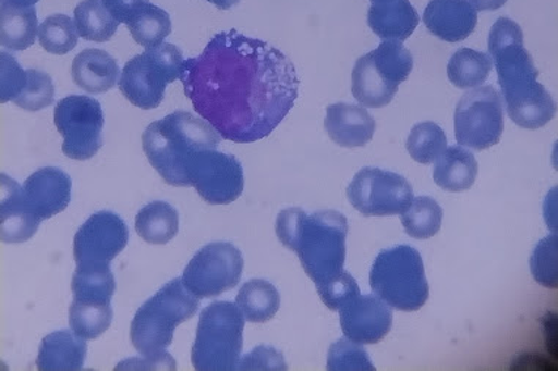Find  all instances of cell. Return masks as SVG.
I'll return each instance as SVG.
<instances>
[{
    "mask_svg": "<svg viewBox=\"0 0 558 371\" xmlns=\"http://www.w3.org/2000/svg\"><path fill=\"white\" fill-rule=\"evenodd\" d=\"M181 81L198 116L236 144L267 138L300 89L287 54L236 29L216 34L198 58L186 59Z\"/></svg>",
    "mask_w": 558,
    "mask_h": 371,
    "instance_id": "cell-1",
    "label": "cell"
},
{
    "mask_svg": "<svg viewBox=\"0 0 558 371\" xmlns=\"http://www.w3.org/2000/svg\"><path fill=\"white\" fill-rule=\"evenodd\" d=\"M488 50L511 121L530 131L541 129L551 122L556 102L538 81V71L523 45L519 24L509 18H498L489 32Z\"/></svg>",
    "mask_w": 558,
    "mask_h": 371,
    "instance_id": "cell-2",
    "label": "cell"
},
{
    "mask_svg": "<svg viewBox=\"0 0 558 371\" xmlns=\"http://www.w3.org/2000/svg\"><path fill=\"white\" fill-rule=\"evenodd\" d=\"M348 233L347 217L331 209L306 214L304 209L288 208L276 220L277 238L295 251L317 287L342 274Z\"/></svg>",
    "mask_w": 558,
    "mask_h": 371,
    "instance_id": "cell-3",
    "label": "cell"
},
{
    "mask_svg": "<svg viewBox=\"0 0 558 371\" xmlns=\"http://www.w3.org/2000/svg\"><path fill=\"white\" fill-rule=\"evenodd\" d=\"M221 136L203 118L174 112L153 122L143 134V149L153 169L170 186H191L195 158L206 149H217Z\"/></svg>",
    "mask_w": 558,
    "mask_h": 371,
    "instance_id": "cell-4",
    "label": "cell"
},
{
    "mask_svg": "<svg viewBox=\"0 0 558 371\" xmlns=\"http://www.w3.org/2000/svg\"><path fill=\"white\" fill-rule=\"evenodd\" d=\"M199 298L182 283L170 281L163 288L144 302L131 323V341L144 361L155 362L157 369L165 362L177 367L166 349L173 343L174 330L198 313Z\"/></svg>",
    "mask_w": 558,
    "mask_h": 371,
    "instance_id": "cell-5",
    "label": "cell"
},
{
    "mask_svg": "<svg viewBox=\"0 0 558 371\" xmlns=\"http://www.w3.org/2000/svg\"><path fill=\"white\" fill-rule=\"evenodd\" d=\"M369 285L377 297L400 311H417L429 298L424 260L412 246L381 250L369 272Z\"/></svg>",
    "mask_w": 558,
    "mask_h": 371,
    "instance_id": "cell-6",
    "label": "cell"
},
{
    "mask_svg": "<svg viewBox=\"0 0 558 371\" xmlns=\"http://www.w3.org/2000/svg\"><path fill=\"white\" fill-rule=\"evenodd\" d=\"M245 318L230 301H215L199 314L191 360L199 371L236 370L244 347Z\"/></svg>",
    "mask_w": 558,
    "mask_h": 371,
    "instance_id": "cell-7",
    "label": "cell"
},
{
    "mask_svg": "<svg viewBox=\"0 0 558 371\" xmlns=\"http://www.w3.org/2000/svg\"><path fill=\"white\" fill-rule=\"evenodd\" d=\"M413 70L411 51L400 41L383 40L376 50L357 59L352 71V92L364 108H386Z\"/></svg>",
    "mask_w": 558,
    "mask_h": 371,
    "instance_id": "cell-8",
    "label": "cell"
},
{
    "mask_svg": "<svg viewBox=\"0 0 558 371\" xmlns=\"http://www.w3.org/2000/svg\"><path fill=\"white\" fill-rule=\"evenodd\" d=\"M183 63L185 59L177 46L161 42L126 63L119 78V89L136 108H159L166 87L181 79Z\"/></svg>",
    "mask_w": 558,
    "mask_h": 371,
    "instance_id": "cell-9",
    "label": "cell"
},
{
    "mask_svg": "<svg viewBox=\"0 0 558 371\" xmlns=\"http://www.w3.org/2000/svg\"><path fill=\"white\" fill-rule=\"evenodd\" d=\"M505 102L496 88L476 87L460 98L454 112V135L460 147L484 151L500 143Z\"/></svg>",
    "mask_w": 558,
    "mask_h": 371,
    "instance_id": "cell-10",
    "label": "cell"
},
{
    "mask_svg": "<svg viewBox=\"0 0 558 371\" xmlns=\"http://www.w3.org/2000/svg\"><path fill=\"white\" fill-rule=\"evenodd\" d=\"M54 125L63 136L62 151L71 160L87 161L104 147L105 113L95 98H62L54 106Z\"/></svg>",
    "mask_w": 558,
    "mask_h": 371,
    "instance_id": "cell-11",
    "label": "cell"
},
{
    "mask_svg": "<svg viewBox=\"0 0 558 371\" xmlns=\"http://www.w3.org/2000/svg\"><path fill=\"white\" fill-rule=\"evenodd\" d=\"M244 256L232 243L215 242L204 246L183 271L182 283L195 297L220 296L240 284Z\"/></svg>",
    "mask_w": 558,
    "mask_h": 371,
    "instance_id": "cell-12",
    "label": "cell"
},
{
    "mask_svg": "<svg viewBox=\"0 0 558 371\" xmlns=\"http://www.w3.org/2000/svg\"><path fill=\"white\" fill-rule=\"evenodd\" d=\"M347 194L352 207L364 217L400 215L415 198L407 178L376 168L360 170Z\"/></svg>",
    "mask_w": 558,
    "mask_h": 371,
    "instance_id": "cell-13",
    "label": "cell"
},
{
    "mask_svg": "<svg viewBox=\"0 0 558 371\" xmlns=\"http://www.w3.org/2000/svg\"><path fill=\"white\" fill-rule=\"evenodd\" d=\"M191 186L210 205L235 202L245 187L244 169L236 157L206 149L195 158L190 173Z\"/></svg>",
    "mask_w": 558,
    "mask_h": 371,
    "instance_id": "cell-14",
    "label": "cell"
},
{
    "mask_svg": "<svg viewBox=\"0 0 558 371\" xmlns=\"http://www.w3.org/2000/svg\"><path fill=\"white\" fill-rule=\"evenodd\" d=\"M130 240L125 221L110 211L89 217L74 238L76 267H104L110 264Z\"/></svg>",
    "mask_w": 558,
    "mask_h": 371,
    "instance_id": "cell-15",
    "label": "cell"
},
{
    "mask_svg": "<svg viewBox=\"0 0 558 371\" xmlns=\"http://www.w3.org/2000/svg\"><path fill=\"white\" fill-rule=\"evenodd\" d=\"M339 313L344 336L362 345L380 343L393 325V310L373 294L353 298Z\"/></svg>",
    "mask_w": 558,
    "mask_h": 371,
    "instance_id": "cell-16",
    "label": "cell"
},
{
    "mask_svg": "<svg viewBox=\"0 0 558 371\" xmlns=\"http://www.w3.org/2000/svg\"><path fill=\"white\" fill-rule=\"evenodd\" d=\"M71 196V177L58 168L37 170L23 185L25 207L41 221L65 211Z\"/></svg>",
    "mask_w": 558,
    "mask_h": 371,
    "instance_id": "cell-17",
    "label": "cell"
},
{
    "mask_svg": "<svg viewBox=\"0 0 558 371\" xmlns=\"http://www.w3.org/2000/svg\"><path fill=\"white\" fill-rule=\"evenodd\" d=\"M476 23L478 12L468 0H432L425 8L424 24L442 41L466 40Z\"/></svg>",
    "mask_w": 558,
    "mask_h": 371,
    "instance_id": "cell-18",
    "label": "cell"
},
{
    "mask_svg": "<svg viewBox=\"0 0 558 371\" xmlns=\"http://www.w3.org/2000/svg\"><path fill=\"white\" fill-rule=\"evenodd\" d=\"M324 127L339 147L361 148L374 138L377 125L362 106L338 102L327 108Z\"/></svg>",
    "mask_w": 558,
    "mask_h": 371,
    "instance_id": "cell-19",
    "label": "cell"
},
{
    "mask_svg": "<svg viewBox=\"0 0 558 371\" xmlns=\"http://www.w3.org/2000/svg\"><path fill=\"white\" fill-rule=\"evenodd\" d=\"M41 220L25 207L23 186L2 174V199H0V237L5 243L29 240L40 227Z\"/></svg>",
    "mask_w": 558,
    "mask_h": 371,
    "instance_id": "cell-20",
    "label": "cell"
},
{
    "mask_svg": "<svg viewBox=\"0 0 558 371\" xmlns=\"http://www.w3.org/2000/svg\"><path fill=\"white\" fill-rule=\"evenodd\" d=\"M74 331L53 332L38 348L37 369L41 371H78L87 358V343Z\"/></svg>",
    "mask_w": 558,
    "mask_h": 371,
    "instance_id": "cell-21",
    "label": "cell"
},
{
    "mask_svg": "<svg viewBox=\"0 0 558 371\" xmlns=\"http://www.w3.org/2000/svg\"><path fill=\"white\" fill-rule=\"evenodd\" d=\"M119 75H121V70H119L117 59L110 57L105 50L81 51L72 63V79L76 87L88 94L110 91L119 83Z\"/></svg>",
    "mask_w": 558,
    "mask_h": 371,
    "instance_id": "cell-22",
    "label": "cell"
},
{
    "mask_svg": "<svg viewBox=\"0 0 558 371\" xmlns=\"http://www.w3.org/2000/svg\"><path fill=\"white\" fill-rule=\"evenodd\" d=\"M420 24V15L409 0H389L373 3L368 11V25L381 40L403 42Z\"/></svg>",
    "mask_w": 558,
    "mask_h": 371,
    "instance_id": "cell-23",
    "label": "cell"
},
{
    "mask_svg": "<svg viewBox=\"0 0 558 371\" xmlns=\"http://www.w3.org/2000/svg\"><path fill=\"white\" fill-rule=\"evenodd\" d=\"M478 176V161L463 147H449L438 156L434 165V182L442 190H470Z\"/></svg>",
    "mask_w": 558,
    "mask_h": 371,
    "instance_id": "cell-24",
    "label": "cell"
},
{
    "mask_svg": "<svg viewBox=\"0 0 558 371\" xmlns=\"http://www.w3.org/2000/svg\"><path fill=\"white\" fill-rule=\"evenodd\" d=\"M125 25L134 40L146 49L161 45L172 32V21L168 12L153 5L148 0H142L136 5L128 16Z\"/></svg>",
    "mask_w": 558,
    "mask_h": 371,
    "instance_id": "cell-25",
    "label": "cell"
},
{
    "mask_svg": "<svg viewBox=\"0 0 558 371\" xmlns=\"http://www.w3.org/2000/svg\"><path fill=\"white\" fill-rule=\"evenodd\" d=\"M0 42L11 51L27 50L38 36L36 8L0 5Z\"/></svg>",
    "mask_w": 558,
    "mask_h": 371,
    "instance_id": "cell-26",
    "label": "cell"
},
{
    "mask_svg": "<svg viewBox=\"0 0 558 371\" xmlns=\"http://www.w3.org/2000/svg\"><path fill=\"white\" fill-rule=\"evenodd\" d=\"M135 230L150 245H166L177 237L179 214L177 209L163 200L146 205L135 219Z\"/></svg>",
    "mask_w": 558,
    "mask_h": 371,
    "instance_id": "cell-27",
    "label": "cell"
},
{
    "mask_svg": "<svg viewBox=\"0 0 558 371\" xmlns=\"http://www.w3.org/2000/svg\"><path fill=\"white\" fill-rule=\"evenodd\" d=\"M282 305L280 293L266 280H251L242 285L238 293L236 306L240 307L245 321L266 323L275 318Z\"/></svg>",
    "mask_w": 558,
    "mask_h": 371,
    "instance_id": "cell-28",
    "label": "cell"
},
{
    "mask_svg": "<svg viewBox=\"0 0 558 371\" xmlns=\"http://www.w3.org/2000/svg\"><path fill=\"white\" fill-rule=\"evenodd\" d=\"M71 288L75 301L109 305L117 293V281L110 271V264L76 267Z\"/></svg>",
    "mask_w": 558,
    "mask_h": 371,
    "instance_id": "cell-29",
    "label": "cell"
},
{
    "mask_svg": "<svg viewBox=\"0 0 558 371\" xmlns=\"http://www.w3.org/2000/svg\"><path fill=\"white\" fill-rule=\"evenodd\" d=\"M493 61L489 54L463 47L456 51L447 65V75L456 88L481 87L492 74Z\"/></svg>",
    "mask_w": 558,
    "mask_h": 371,
    "instance_id": "cell-30",
    "label": "cell"
},
{
    "mask_svg": "<svg viewBox=\"0 0 558 371\" xmlns=\"http://www.w3.org/2000/svg\"><path fill=\"white\" fill-rule=\"evenodd\" d=\"M74 21L84 40L109 41L118 32L119 23L110 15L101 0H83L75 8Z\"/></svg>",
    "mask_w": 558,
    "mask_h": 371,
    "instance_id": "cell-31",
    "label": "cell"
},
{
    "mask_svg": "<svg viewBox=\"0 0 558 371\" xmlns=\"http://www.w3.org/2000/svg\"><path fill=\"white\" fill-rule=\"evenodd\" d=\"M113 321L112 302L72 301L70 306V327L81 338L95 341L109 330Z\"/></svg>",
    "mask_w": 558,
    "mask_h": 371,
    "instance_id": "cell-32",
    "label": "cell"
},
{
    "mask_svg": "<svg viewBox=\"0 0 558 371\" xmlns=\"http://www.w3.org/2000/svg\"><path fill=\"white\" fill-rule=\"evenodd\" d=\"M400 220L409 236L425 240L440 232L442 224V209L429 196L413 198L407 211L400 214Z\"/></svg>",
    "mask_w": 558,
    "mask_h": 371,
    "instance_id": "cell-33",
    "label": "cell"
},
{
    "mask_svg": "<svg viewBox=\"0 0 558 371\" xmlns=\"http://www.w3.org/2000/svg\"><path fill=\"white\" fill-rule=\"evenodd\" d=\"M78 37L80 33L75 21L68 15L49 16L38 27V41L43 49L48 53L58 54V57H63L74 50L78 45Z\"/></svg>",
    "mask_w": 558,
    "mask_h": 371,
    "instance_id": "cell-34",
    "label": "cell"
},
{
    "mask_svg": "<svg viewBox=\"0 0 558 371\" xmlns=\"http://www.w3.org/2000/svg\"><path fill=\"white\" fill-rule=\"evenodd\" d=\"M446 148L445 131L433 122L417 123L408 136L407 149L416 163H434Z\"/></svg>",
    "mask_w": 558,
    "mask_h": 371,
    "instance_id": "cell-35",
    "label": "cell"
},
{
    "mask_svg": "<svg viewBox=\"0 0 558 371\" xmlns=\"http://www.w3.org/2000/svg\"><path fill=\"white\" fill-rule=\"evenodd\" d=\"M27 83L23 91L15 98L19 108L28 112L48 109L54 101V85L50 75L37 70H27Z\"/></svg>",
    "mask_w": 558,
    "mask_h": 371,
    "instance_id": "cell-36",
    "label": "cell"
},
{
    "mask_svg": "<svg viewBox=\"0 0 558 371\" xmlns=\"http://www.w3.org/2000/svg\"><path fill=\"white\" fill-rule=\"evenodd\" d=\"M327 370L330 371H373L376 367L371 364L366 349L362 344L353 343L344 336L330 347L329 358H327Z\"/></svg>",
    "mask_w": 558,
    "mask_h": 371,
    "instance_id": "cell-37",
    "label": "cell"
},
{
    "mask_svg": "<svg viewBox=\"0 0 558 371\" xmlns=\"http://www.w3.org/2000/svg\"><path fill=\"white\" fill-rule=\"evenodd\" d=\"M531 271L534 279L547 288H556L557 276V236L553 234L536 246L531 258Z\"/></svg>",
    "mask_w": 558,
    "mask_h": 371,
    "instance_id": "cell-38",
    "label": "cell"
},
{
    "mask_svg": "<svg viewBox=\"0 0 558 371\" xmlns=\"http://www.w3.org/2000/svg\"><path fill=\"white\" fill-rule=\"evenodd\" d=\"M317 289L324 305L333 311H339L353 298L361 296L360 285L351 274L344 271L329 283L319 285Z\"/></svg>",
    "mask_w": 558,
    "mask_h": 371,
    "instance_id": "cell-39",
    "label": "cell"
},
{
    "mask_svg": "<svg viewBox=\"0 0 558 371\" xmlns=\"http://www.w3.org/2000/svg\"><path fill=\"white\" fill-rule=\"evenodd\" d=\"M2 102L14 101L27 83V71H24L14 57L2 51Z\"/></svg>",
    "mask_w": 558,
    "mask_h": 371,
    "instance_id": "cell-40",
    "label": "cell"
},
{
    "mask_svg": "<svg viewBox=\"0 0 558 371\" xmlns=\"http://www.w3.org/2000/svg\"><path fill=\"white\" fill-rule=\"evenodd\" d=\"M283 354L272 347H262L253 349L238 362L236 370H287Z\"/></svg>",
    "mask_w": 558,
    "mask_h": 371,
    "instance_id": "cell-41",
    "label": "cell"
},
{
    "mask_svg": "<svg viewBox=\"0 0 558 371\" xmlns=\"http://www.w3.org/2000/svg\"><path fill=\"white\" fill-rule=\"evenodd\" d=\"M108 8L110 15L118 21L119 24L126 23L128 16L135 10L142 0H101Z\"/></svg>",
    "mask_w": 558,
    "mask_h": 371,
    "instance_id": "cell-42",
    "label": "cell"
},
{
    "mask_svg": "<svg viewBox=\"0 0 558 371\" xmlns=\"http://www.w3.org/2000/svg\"><path fill=\"white\" fill-rule=\"evenodd\" d=\"M476 11H497L506 5L507 0H468Z\"/></svg>",
    "mask_w": 558,
    "mask_h": 371,
    "instance_id": "cell-43",
    "label": "cell"
},
{
    "mask_svg": "<svg viewBox=\"0 0 558 371\" xmlns=\"http://www.w3.org/2000/svg\"><path fill=\"white\" fill-rule=\"evenodd\" d=\"M37 2H38V0H2V2H0V5L32 8V7L36 5Z\"/></svg>",
    "mask_w": 558,
    "mask_h": 371,
    "instance_id": "cell-44",
    "label": "cell"
},
{
    "mask_svg": "<svg viewBox=\"0 0 558 371\" xmlns=\"http://www.w3.org/2000/svg\"><path fill=\"white\" fill-rule=\"evenodd\" d=\"M207 2L213 3V5L219 8L221 11H228L230 8L238 5L240 0H207Z\"/></svg>",
    "mask_w": 558,
    "mask_h": 371,
    "instance_id": "cell-45",
    "label": "cell"
},
{
    "mask_svg": "<svg viewBox=\"0 0 558 371\" xmlns=\"http://www.w3.org/2000/svg\"><path fill=\"white\" fill-rule=\"evenodd\" d=\"M373 3L389 2V0H371Z\"/></svg>",
    "mask_w": 558,
    "mask_h": 371,
    "instance_id": "cell-46",
    "label": "cell"
}]
</instances>
